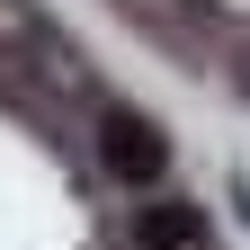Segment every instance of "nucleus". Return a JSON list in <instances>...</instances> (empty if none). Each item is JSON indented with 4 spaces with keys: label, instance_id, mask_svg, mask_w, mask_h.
<instances>
[{
    "label": "nucleus",
    "instance_id": "1",
    "mask_svg": "<svg viewBox=\"0 0 250 250\" xmlns=\"http://www.w3.org/2000/svg\"><path fill=\"white\" fill-rule=\"evenodd\" d=\"M99 161H107V179H125V188H161L170 179V143H161V125L152 116H107L99 125Z\"/></svg>",
    "mask_w": 250,
    "mask_h": 250
},
{
    "label": "nucleus",
    "instance_id": "2",
    "mask_svg": "<svg viewBox=\"0 0 250 250\" xmlns=\"http://www.w3.org/2000/svg\"><path fill=\"white\" fill-rule=\"evenodd\" d=\"M134 241L143 250H197V214H188V206H143Z\"/></svg>",
    "mask_w": 250,
    "mask_h": 250
}]
</instances>
